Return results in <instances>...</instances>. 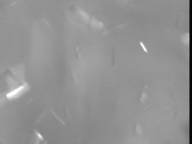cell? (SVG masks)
Returning <instances> with one entry per match:
<instances>
[{
	"label": "cell",
	"mask_w": 192,
	"mask_h": 144,
	"mask_svg": "<svg viewBox=\"0 0 192 144\" xmlns=\"http://www.w3.org/2000/svg\"><path fill=\"white\" fill-rule=\"evenodd\" d=\"M147 99V94L146 93V91H144L141 98V102L142 103H144V102L145 101V100Z\"/></svg>",
	"instance_id": "obj_4"
},
{
	"label": "cell",
	"mask_w": 192,
	"mask_h": 144,
	"mask_svg": "<svg viewBox=\"0 0 192 144\" xmlns=\"http://www.w3.org/2000/svg\"><path fill=\"white\" fill-rule=\"evenodd\" d=\"M136 131L139 134H142V128L140 125H139L138 124H137L136 127Z\"/></svg>",
	"instance_id": "obj_3"
},
{
	"label": "cell",
	"mask_w": 192,
	"mask_h": 144,
	"mask_svg": "<svg viewBox=\"0 0 192 144\" xmlns=\"http://www.w3.org/2000/svg\"><path fill=\"white\" fill-rule=\"evenodd\" d=\"M140 45H141V46H142V48L143 50H144L146 53H148V50H147V48H145V46H144V45L143 44V43H142V42H140Z\"/></svg>",
	"instance_id": "obj_5"
},
{
	"label": "cell",
	"mask_w": 192,
	"mask_h": 144,
	"mask_svg": "<svg viewBox=\"0 0 192 144\" xmlns=\"http://www.w3.org/2000/svg\"><path fill=\"white\" fill-rule=\"evenodd\" d=\"M91 24H92V25L93 26L95 27L96 28H102V27H104V25H103L102 23L99 22L98 21L95 19L93 18H92V19H91Z\"/></svg>",
	"instance_id": "obj_1"
},
{
	"label": "cell",
	"mask_w": 192,
	"mask_h": 144,
	"mask_svg": "<svg viewBox=\"0 0 192 144\" xmlns=\"http://www.w3.org/2000/svg\"><path fill=\"white\" fill-rule=\"evenodd\" d=\"M189 39H190V37H189V34H188V33L185 34L184 35L182 36V42H183L185 45H188V43H189V40H190Z\"/></svg>",
	"instance_id": "obj_2"
}]
</instances>
